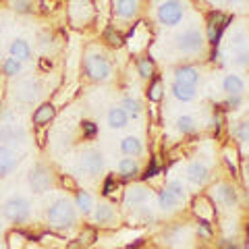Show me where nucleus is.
<instances>
[{
	"label": "nucleus",
	"mask_w": 249,
	"mask_h": 249,
	"mask_svg": "<svg viewBox=\"0 0 249 249\" xmlns=\"http://www.w3.org/2000/svg\"><path fill=\"white\" fill-rule=\"evenodd\" d=\"M214 197L216 201L220 206L224 208H232V206H237V191H235V187L229 185V183H220V185H216V189H214Z\"/></svg>",
	"instance_id": "obj_13"
},
{
	"label": "nucleus",
	"mask_w": 249,
	"mask_h": 249,
	"mask_svg": "<svg viewBox=\"0 0 249 249\" xmlns=\"http://www.w3.org/2000/svg\"><path fill=\"white\" fill-rule=\"evenodd\" d=\"M201 79V75L196 67H189V65H185V67H177L175 69V83H183V85H196L199 83Z\"/></svg>",
	"instance_id": "obj_14"
},
{
	"label": "nucleus",
	"mask_w": 249,
	"mask_h": 249,
	"mask_svg": "<svg viewBox=\"0 0 249 249\" xmlns=\"http://www.w3.org/2000/svg\"><path fill=\"white\" fill-rule=\"evenodd\" d=\"M175 127H177V131H178V133L187 135V133H193V131L197 129V121L193 119L191 114H183V116H178V119H177Z\"/></svg>",
	"instance_id": "obj_27"
},
{
	"label": "nucleus",
	"mask_w": 249,
	"mask_h": 249,
	"mask_svg": "<svg viewBox=\"0 0 249 249\" xmlns=\"http://www.w3.org/2000/svg\"><path fill=\"white\" fill-rule=\"evenodd\" d=\"M224 21H227V17H224L222 13H212V15H210V21H208V36H210V40H212V42L218 40V31L224 27Z\"/></svg>",
	"instance_id": "obj_25"
},
{
	"label": "nucleus",
	"mask_w": 249,
	"mask_h": 249,
	"mask_svg": "<svg viewBox=\"0 0 249 249\" xmlns=\"http://www.w3.org/2000/svg\"><path fill=\"white\" fill-rule=\"evenodd\" d=\"M170 91H173V96L178 102H191V100H196V96H197L193 85H183V83H173Z\"/></svg>",
	"instance_id": "obj_22"
},
{
	"label": "nucleus",
	"mask_w": 249,
	"mask_h": 249,
	"mask_svg": "<svg viewBox=\"0 0 249 249\" xmlns=\"http://www.w3.org/2000/svg\"><path fill=\"white\" fill-rule=\"evenodd\" d=\"M0 100H2V91H0Z\"/></svg>",
	"instance_id": "obj_50"
},
{
	"label": "nucleus",
	"mask_w": 249,
	"mask_h": 249,
	"mask_svg": "<svg viewBox=\"0 0 249 249\" xmlns=\"http://www.w3.org/2000/svg\"><path fill=\"white\" fill-rule=\"evenodd\" d=\"M0 229H2V218H0Z\"/></svg>",
	"instance_id": "obj_49"
},
{
	"label": "nucleus",
	"mask_w": 249,
	"mask_h": 249,
	"mask_svg": "<svg viewBox=\"0 0 249 249\" xmlns=\"http://www.w3.org/2000/svg\"><path fill=\"white\" fill-rule=\"evenodd\" d=\"M114 11L119 19H133L139 13V0H116Z\"/></svg>",
	"instance_id": "obj_20"
},
{
	"label": "nucleus",
	"mask_w": 249,
	"mask_h": 249,
	"mask_svg": "<svg viewBox=\"0 0 249 249\" xmlns=\"http://www.w3.org/2000/svg\"><path fill=\"white\" fill-rule=\"evenodd\" d=\"M2 212L6 216V220L13 224H23L31 218V201L21 196V193H15V196L6 197L2 204Z\"/></svg>",
	"instance_id": "obj_2"
},
{
	"label": "nucleus",
	"mask_w": 249,
	"mask_h": 249,
	"mask_svg": "<svg viewBox=\"0 0 249 249\" xmlns=\"http://www.w3.org/2000/svg\"><path fill=\"white\" fill-rule=\"evenodd\" d=\"M54 6H56V2L54 0H42L40 2V9H42V13H50Z\"/></svg>",
	"instance_id": "obj_44"
},
{
	"label": "nucleus",
	"mask_w": 249,
	"mask_h": 249,
	"mask_svg": "<svg viewBox=\"0 0 249 249\" xmlns=\"http://www.w3.org/2000/svg\"><path fill=\"white\" fill-rule=\"evenodd\" d=\"M9 54L13 58H17V60H29L31 58V46L27 40H23V37H15V40L11 42L9 46Z\"/></svg>",
	"instance_id": "obj_17"
},
{
	"label": "nucleus",
	"mask_w": 249,
	"mask_h": 249,
	"mask_svg": "<svg viewBox=\"0 0 249 249\" xmlns=\"http://www.w3.org/2000/svg\"><path fill=\"white\" fill-rule=\"evenodd\" d=\"M245 175H247V178H249V158L245 160Z\"/></svg>",
	"instance_id": "obj_47"
},
{
	"label": "nucleus",
	"mask_w": 249,
	"mask_h": 249,
	"mask_svg": "<svg viewBox=\"0 0 249 249\" xmlns=\"http://www.w3.org/2000/svg\"><path fill=\"white\" fill-rule=\"evenodd\" d=\"M13 9H15V13H19V15H29L31 13V0H15Z\"/></svg>",
	"instance_id": "obj_38"
},
{
	"label": "nucleus",
	"mask_w": 249,
	"mask_h": 249,
	"mask_svg": "<svg viewBox=\"0 0 249 249\" xmlns=\"http://www.w3.org/2000/svg\"><path fill=\"white\" fill-rule=\"evenodd\" d=\"M185 17V4L181 0H162L158 11H156V19L164 27H175Z\"/></svg>",
	"instance_id": "obj_6"
},
{
	"label": "nucleus",
	"mask_w": 249,
	"mask_h": 249,
	"mask_svg": "<svg viewBox=\"0 0 249 249\" xmlns=\"http://www.w3.org/2000/svg\"><path fill=\"white\" fill-rule=\"evenodd\" d=\"M19 154L9 145H0V178L11 175L19 166Z\"/></svg>",
	"instance_id": "obj_12"
},
{
	"label": "nucleus",
	"mask_w": 249,
	"mask_h": 249,
	"mask_svg": "<svg viewBox=\"0 0 249 249\" xmlns=\"http://www.w3.org/2000/svg\"><path fill=\"white\" fill-rule=\"evenodd\" d=\"M83 129H85V133L91 135L93 131H96V127H93V123H83Z\"/></svg>",
	"instance_id": "obj_45"
},
{
	"label": "nucleus",
	"mask_w": 249,
	"mask_h": 249,
	"mask_svg": "<svg viewBox=\"0 0 249 249\" xmlns=\"http://www.w3.org/2000/svg\"><path fill=\"white\" fill-rule=\"evenodd\" d=\"M46 222L52 229H71L77 224V208L69 197H56L46 210Z\"/></svg>",
	"instance_id": "obj_1"
},
{
	"label": "nucleus",
	"mask_w": 249,
	"mask_h": 249,
	"mask_svg": "<svg viewBox=\"0 0 249 249\" xmlns=\"http://www.w3.org/2000/svg\"><path fill=\"white\" fill-rule=\"evenodd\" d=\"M40 67H42V69H46V71H48V69H52V62H50L48 58H42V62H40Z\"/></svg>",
	"instance_id": "obj_46"
},
{
	"label": "nucleus",
	"mask_w": 249,
	"mask_h": 249,
	"mask_svg": "<svg viewBox=\"0 0 249 249\" xmlns=\"http://www.w3.org/2000/svg\"><path fill=\"white\" fill-rule=\"evenodd\" d=\"M193 208H196V214L199 218H204V220H210V218L214 216V210H212V204H210L208 197H197L193 201Z\"/></svg>",
	"instance_id": "obj_29"
},
{
	"label": "nucleus",
	"mask_w": 249,
	"mask_h": 249,
	"mask_svg": "<svg viewBox=\"0 0 249 249\" xmlns=\"http://www.w3.org/2000/svg\"><path fill=\"white\" fill-rule=\"evenodd\" d=\"M91 218H93V220H96L98 224H110L114 218H116V212H114V208L108 204V201H100V204L93 206Z\"/></svg>",
	"instance_id": "obj_15"
},
{
	"label": "nucleus",
	"mask_w": 249,
	"mask_h": 249,
	"mask_svg": "<svg viewBox=\"0 0 249 249\" xmlns=\"http://www.w3.org/2000/svg\"><path fill=\"white\" fill-rule=\"evenodd\" d=\"M121 152H123L124 156H129V158H137V156H142V154H143V143H142V139L135 137V135L123 137V142H121Z\"/></svg>",
	"instance_id": "obj_19"
},
{
	"label": "nucleus",
	"mask_w": 249,
	"mask_h": 249,
	"mask_svg": "<svg viewBox=\"0 0 249 249\" xmlns=\"http://www.w3.org/2000/svg\"><path fill=\"white\" fill-rule=\"evenodd\" d=\"M229 46H231L232 52L241 50V48H247V34H245V29H235V31H232V34L229 36Z\"/></svg>",
	"instance_id": "obj_30"
},
{
	"label": "nucleus",
	"mask_w": 249,
	"mask_h": 249,
	"mask_svg": "<svg viewBox=\"0 0 249 249\" xmlns=\"http://www.w3.org/2000/svg\"><path fill=\"white\" fill-rule=\"evenodd\" d=\"M119 175L123 178H133L135 175H139V164H137V160L135 158H123L119 162Z\"/></svg>",
	"instance_id": "obj_26"
},
{
	"label": "nucleus",
	"mask_w": 249,
	"mask_h": 249,
	"mask_svg": "<svg viewBox=\"0 0 249 249\" xmlns=\"http://www.w3.org/2000/svg\"><path fill=\"white\" fill-rule=\"evenodd\" d=\"M93 239H96V232H93L91 229H85L79 235V239H77V243L73 245V249H85L88 245H91Z\"/></svg>",
	"instance_id": "obj_35"
},
{
	"label": "nucleus",
	"mask_w": 249,
	"mask_h": 249,
	"mask_svg": "<svg viewBox=\"0 0 249 249\" xmlns=\"http://www.w3.org/2000/svg\"><path fill=\"white\" fill-rule=\"evenodd\" d=\"M241 104H243V96H229L227 102H224V108L227 110H239Z\"/></svg>",
	"instance_id": "obj_40"
},
{
	"label": "nucleus",
	"mask_w": 249,
	"mask_h": 249,
	"mask_svg": "<svg viewBox=\"0 0 249 249\" xmlns=\"http://www.w3.org/2000/svg\"><path fill=\"white\" fill-rule=\"evenodd\" d=\"M152 199V191L143 185H133L124 191V208L137 210L142 206H147V201Z\"/></svg>",
	"instance_id": "obj_9"
},
{
	"label": "nucleus",
	"mask_w": 249,
	"mask_h": 249,
	"mask_svg": "<svg viewBox=\"0 0 249 249\" xmlns=\"http://www.w3.org/2000/svg\"><path fill=\"white\" fill-rule=\"evenodd\" d=\"M60 185L65 187V189L77 191V183H75V178H73V177H69V175H62V177H60Z\"/></svg>",
	"instance_id": "obj_42"
},
{
	"label": "nucleus",
	"mask_w": 249,
	"mask_h": 249,
	"mask_svg": "<svg viewBox=\"0 0 249 249\" xmlns=\"http://www.w3.org/2000/svg\"><path fill=\"white\" fill-rule=\"evenodd\" d=\"M162 91H164V89H162V81L154 77L152 85H150V91H147V98H150L152 102H160V100H162Z\"/></svg>",
	"instance_id": "obj_36"
},
{
	"label": "nucleus",
	"mask_w": 249,
	"mask_h": 249,
	"mask_svg": "<svg viewBox=\"0 0 249 249\" xmlns=\"http://www.w3.org/2000/svg\"><path fill=\"white\" fill-rule=\"evenodd\" d=\"M37 96H40V83L36 79L21 81L17 91H15V98H17V102H21V104H34Z\"/></svg>",
	"instance_id": "obj_11"
},
{
	"label": "nucleus",
	"mask_w": 249,
	"mask_h": 249,
	"mask_svg": "<svg viewBox=\"0 0 249 249\" xmlns=\"http://www.w3.org/2000/svg\"><path fill=\"white\" fill-rule=\"evenodd\" d=\"M21 71H23V65H21V60H17V58L9 56V58L2 62V73L6 77H17Z\"/></svg>",
	"instance_id": "obj_33"
},
{
	"label": "nucleus",
	"mask_w": 249,
	"mask_h": 249,
	"mask_svg": "<svg viewBox=\"0 0 249 249\" xmlns=\"http://www.w3.org/2000/svg\"><path fill=\"white\" fill-rule=\"evenodd\" d=\"M104 37L108 40V44H112V46H121V44H123V37H121L119 34H116V31H114L112 27L106 31V34H104Z\"/></svg>",
	"instance_id": "obj_41"
},
{
	"label": "nucleus",
	"mask_w": 249,
	"mask_h": 249,
	"mask_svg": "<svg viewBox=\"0 0 249 249\" xmlns=\"http://www.w3.org/2000/svg\"><path fill=\"white\" fill-rule=\"evenodd\" d=\"M181 204H183V201H181V199H177L173 193L166 189V187L158 193V208L162 210V212H175V210L181 206Z\"/></svg>",
	"instance_id": "obj_21"
},
{
	"label": "nucleus",
	"mask_w": 249,
	"mask_h": 249,
	"mask_svg": "<svg viewBox=\"0 0 249 249\" xmlns=\"http://www.w3.org/2000/svg\"><path fill=\"white\" fill-rule=\"evenodd\" d=\"M83 71L89 81H106L112 75V65L102 52H89L83 58Z\"/></svg>",
	"instance_id": "obj_3"
},
{
	"label": "nucleus",
	"mask_w": 249,
	"mask_h": 249,
	"mask_svg": "<svg viewBox=\"0 0 249 249\" xmlns=\"http://www.w3.org/2000/svg\"><path fill=\"white\" fill-rule=\"evenodd\" d=\"M54 114H56V108H54L52 104H42L40 108H36L34 112V123L37 124V127H42V124L50 123L54 119Z\"/></svg>",
	"instance_id": "obj_24"
},
{
	"label": "nucleus",
	"mask_w": 249,
	"mask_h": 249,
	"mask_svg": "<svg viewBox=\"0 0 249 249\" xmlns=\"http://www.w3.org/2000/svg\"><path fill=\"white\" fill-rule=\"evenodd\" d=\"M0 142L6 143V145L25 143L27 142V129L17 121H13V123L0 121Z\"/></svg>",
	"instance_id": "obj_8"
},
{
	"label": "nucleus",
	"mask_w": 249,
	"mask_h": 249,
	"mask_svg": "<svg viewBox=\"0 0 249 249\" xmlns=\"http://www.w3.org/2000/svg\"><path fill=\"white\" fill-rule=\"evenodd\" d=\"M232 60H235V65L243 67L249 71V48H241V50H235L232 52Z\"/></svg>",
	"instance_id": "obj_37"
},
{
	"label": "nucleus",
	"mask_w": 249,
	"mask_h": 249,
	"mask_svg": "<svg viewBox=\"0 0 249 249\" xmlns=\"http://www.w3.org/2000/svg\"><path fill=\"white\" fill-rule=\"evenodd\" d=\"M231 133L235 139H239V142H249V119H243V121H239L235 123V127L231 129Z\"/></svg>",
	"instance_id": "obj_32"
},
{
	"label": "nucleus",
	"mask_w": 249,
	"mask_h": 249,
	"mask_svg": "<svg viewBox=\"0 0 249 249\" xmlns=\"http://www.w3.org/2000/svg\"><path fill=\"white\" fill-rule=\"evenodd\" d=\"M222 91L227 93V96H243L245 91V81L241 79L239 75H224L222 79Z\"/></svg>",
	"instance_id": "obj_16"
},
{
	"label": "nucleus",
	"mask_w": 249,
	"mask_h": 249,
	"mask_svg": "<svg viewBox=\"0 0 249 249\" xmlns=\"http://www.w3.org/2000/svg\"><path fill=\"white\" fill-rule=\"evenodd\" d=\"M50 44H52V37H50V34H48V31H42V34H40V44H37V46H40L42 50H46Z\"/></svg>",
	"instance_id": "obj_43"
},
{
	"label": "nucleus",
	"mask_w": 249,
	"mask_h": 249,
	"mask_svg": "<svg viewBox=\"0 0 249 249\" xmlns=\"http://www.w3.org/2000/svg\"><path fill=\"white\" fill-rule=\"evenodd\" d=\"M175 46L183 54H199L206 48V36L199 27H187L175 37Z\"/></svg>",
	"instance_id": "obj_4"
},
{
	"label": "nucleus",
	"mask_w": 249,
	"mask_h": 249,
	"mask_svg": "<svg viewBox=\"0 0 249 249\" xmlns=\"http://www.w3.org/2000/svg\"><path fill=\"white\" fill-rule=\"evenodd\" d=\"M229 2H241V0H229Z\"/></svg>",
	"instance_id": "obj_48"
},
{
	"label": "nucleus",
	"mask_w": 249,
	"mask_h": 249,
	"mask_svg": "<svg viewBox=\"0 0 249 249\" xmlns=\"http://www.w3.org/2000/svg\"><path fill=\"white\" fill-rule=\"evenodd\" d=\"M73 204H75V208L79 210L83 216H89L91 210H93V206H96L89 193H88V191H79V189H77V193H75V201H73Z\"/></svg>",
	"instance_id": "obj_23"
},
{
	"label": "nucleus",
	"mask_w": 249,
	"mask_h": 249,
	"mask_svg": "<svg viewBox=\"0 0 249 249\" xmlns=\"http://www.w3.org/2000/svg\"><path fill=\"white\" fill-rule=\"evenodd\" d=\"M124 112H127L129 119H139V114H142V104H139V100L135 98H123V102L119 104Z\"/></svg>",
	"instance_id": "obj_28"
},
{
	"label": "nucleus",
	"mask_w": 249,
	"mask_h": 249,
	"mask_svg": "<svg viewBox=\"0 0 249 249\" xmlns=\"http://www.w3.org/2000/svg\"><path fill=\"white\" fill-rule=\"evenodd\" d=\"M23 243H25V237H23L21 232H11L9 235V247L11 249H21Z\"/></svg>",
	"instance_id": "obj_39"
},
{
	"label": "nucleus",
	"mask_w": 249,
	"mask_h": 249,
	"mask_svg": "<svg viewBox=\"0 0 249 249\" xmlns=\"http://www.w3.org/2000/svg\"><path fill=\"white\" fill-rule=\"evenodd\" d=\"M166 189L173 193L177 199H181L183 204H185V199H187V187L183 185L181 178H170V181L166 183Z\"/></svg>",
	"instance_id": "obj_31"
},
{
	"label": "nucleus",
	"mask_w": 249,
	"mask_h": 249,
	"mask_svg": "<svg viewBox=\"0 0 249 249\" xmlns=\"http://www.w3.org/2000/svg\"><path fill=\"white\" fill-rule=\"evenodd\" d=\"M27 185L29 189L34 193H46L54 185V175H52V168H48L42 162H37V164L29 170L27 175Z\"/></svg>",
	"instance_id": "obj_7"
},
{
	"label": "nucleus",
	"mask_w": 249,
	"mask_h": 249,
	"mask_svg": "<svg viewBox=\"0 0 249 249\" xmlns=\"http://www.w3.org/2000/svg\"><path fill=\"white\" fill-rule=\"evenodd\" d=\"M129 121L131 119L121 106H112L110 110H108V114H106V123H108V127L110 129H124L129 124Z\"/></svg>",
	"instance_id": "obj_18"
},
{
	"label": "nucleus",
	"mask_w": 249,
	"mask_h": 249,
	"mask_svg": "<svg viewBox=\"0 0 249 249\" xmlns=\"http://www.w3.org/2000/svg\"><path fill=\"white\" fill-rule=\"evenodd\" d=\"M104 170V154L98 147H88L83 150L79 160H77V173L88 177V178H96L98 175H102Z\"/></svg>",
	"instance_id": "obj_5"
},
{
	"label": "nucleus",
	"mask_w": 249,
	"mask_h": 249,
	"mask_svg": "<svg viewBox=\"0 0 249 249\" xmlns=\"http://www.w3.org/2000/svg\"><path fill=\"white\" fill-rule=\"evenodd\" d=\"M137 71L143 79H154V62L150 58H139L137 60Z\"/></svg>",
	"instance_id": "obj_34"
},
{
	"label": "nucleus",
	"mask_w": 249,
	"mask_h": 249,
	"mask_svg": "<svg viewBox=\"0 0 249 249\" xmlns=\"http://www.w3.org/2000/svg\"><path fill=\"white\" fill-rule=\"evenodd\" d=\"M185 178H187V181H189L191 185H196V187L204 185L208 178H210V168H208V164H206V162H201V160L189 162V164L185 166Z\"/></svg>",
	"instance_id": "obj_10"
}]
</instances>
